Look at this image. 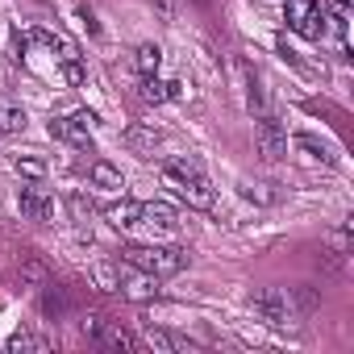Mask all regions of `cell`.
Instances as JSON below:
<instances>
[{
  "mask_svg": "<svg viewBox=\"0 0 354 354\" xmlns=\"http://www.w3.org/2000/svg\"><path fill=\"white\" fill-rule=\"evenodd\" d=\"M162 184L180 196V201H188L192 209H213V184L205 180V162L196 158V154H184V158H171L167 167H162Z\"/></svg>",
  "mask_w": 354,
  "mask_h": 354,
  "instance_id": "cell-1",
  "label": "cell"
},
{
  "mask_svg": "<svg viewBox=\"0 0 354 354\" xmlns=\"http://www.w3.org/2000/svg\"><path fill=\"white\" fill-rule=\"evenodd\" d=\"M121 263H129L133 271H150V275L167 279V275H180L188 267V250H180V246H125Z\"/></svg>",
  "mask_w": 354,
  "mask_h": 354,
  "instance_id": "cell-2",
  "label": "cell"
},
{
  "mask_svg": "<svg viewBox=\"0 0 354 354\" xmlns=\"http://www.w3.org/2000/svg\"><path fill=\"white\" fill-rule=\"evenodd\" d=\"M283 13H288V30L292 34H300L308 42H317L325 34V13H321L317 0H283Z\"/></svg>",
  "mask_w": 354,
  "mask_h": 354,
  "instance_id": "cell-3",
  "label": "cell"
},
{
  "mask_svg": "<svg viewBox=\"0 0 354 354\" xmlns=\"http://www.w3.org/2000/svg\"><path fill=\"white\" fill-rule=\"evenodd\" d=\"M254 150L263 154V162H279L288 154V133H283V125L271 113L254 117Z\"/></svg>",
  "mask_w": 354,
  "mask_h": 354,
  "instance_id": "cell-4",
  "label": "cell"
},
{
  "mask_svg": "<svg viewBox=\"0 0 354 354\" xmlns=\"http://www.w3.org/2000/svg\"><path fill=\"white\" fill-rule=\"evenodd\" d=\"M88 121H92V113H71V117H55V121H50V138H59V142H67V146H75V150H88V154H92Z\"/></svg>",
  "mask_w": 354,
  "mask_h": 354,
  "instance_id": "cell-5",
  "label": "cell"
},
{
  "mask_svg": "<svg viewBox=\"0 0 354 354\" xmlns=\"http://www.w3.org/2000/svg\"><path fill=\"white\" fill-rule=\"evenodd\" d=\"M254 317L267 321V325H288V292L283 288H263L254 300H250Z\"/></svg>",
  "mask_w": 354,
  "mask_h": 354,
  "instance_id": "cell-6",
  "label": "cell"
},
{
  "mask_svg": "<svg viewBox=\"0 0 354 354\" xmlns=\"http://www.w3.org/2000/svg\"><path fill=\"white\" fill-rule=\"evenodd\" d=\"M17 209H21V217H30L38 225H50V217H55V201L42 188H34V184L17 192Z\"/></svg>",
  "mask_w": 354,
  "mask_h": 354,
  "instance_id": "cell-7",
  "label": "cell"
},
{
  "mask_svg": "<svg viewBox=\"0 0 354 354\" xmlns=\"http://www.w3.org/2000/svg\"><path fill=\"white\" fill-rule=\"evenodd\" d=\"M138 225H150V230L175 234V230H180V213H175L167 201H150V205H142V213H138Z\"/></svg>",
  "mask_w": 354,
  "mask_h": 354,
  "instance_id": "cell-8",
  "label": "cell"
},
{
  "mask_svg": "<svg viewBox=\"0 0 354 354\" xmlns=\"http://www.w3.org/2000/svg\"><path fill=\"white\" fill-rule=\"evenodd\" d=\"M71 313V300H67V288H59V283H42V317L46 321H63Z\"/></svg>",
  "mask_w": 354,
  "mask_h": 354,
  "instance_id": "cell-9",
  "label": "cell"
},
{
  "mask_svg": "<svg viewBox=\"0 0 354 354\" xmlns=\"http://www.w3.org/2000/svg\"><path fill=\"white\" fill-rule=\"evenodd\" d=\"M121 296H129V300H154L158 296V275H150V271H142V275H133V279H121V288H117Z\"/></svg>",
  "mask_w": 354,
  "mask_h": 354,
  "instance_id": "cell-10",
  "label": "cell"
},
{
  "mask_svg": "<svg viewBox=\"0 0 354 354\" xmlns=\"http://www.w3.org/2000/svg\"><path fill=\"white\" fill-rule=\"evenodd\" d=\"M96 342H100V346H109V350H142V342H138V337H133L129 329L113 325V321H104V325H100Z\"/></svg>",
  "mask_w": 354,
  "mask_h": 354,
  "instance_id": "cell-11",
  "label": "cell"
},
{
  "mask_svg": "<svg viewBox=\"0 0 354 354\" xmlns=\"http://www.w3.org/2000/svg\"><path fill=\"white\" fill-rule=\"evenodd\" d=\"M59 63H63V75H67V84H71V88H80V84L88 80L84 59H80V50H75L71 42H59Z\"/></svg>",
  "mask_w": 354,
  "mask_h": 354,
  "instance_id": "cell-12",
  "label": "cell"
},
{
  "mask_svg": "<svg viewBox=\"0 0 354 354\" xmlns=\"http://www.w3.org/2000/svg\"><path fill=\"white\" fill-rule=\"evenodd\" d=\"M26 109L17 104V100H9V96H0V133H21L26 129Z\"/></svg>",
  "mask_w": 354,
  "mask_h": 354,
  "instance_id": "cell-13",
  "label": "cell"
},
{
  "mask_svg": "<svg viewBox=\"0 0 354 354\" xmlns=\"http://www.w3.org/2000/svg\"><path fill=\"white\" fill-rule=\"evenodd\" d=\"M88 175H92V184H96V188H109V192H121V188H125V175H121L113 162H104V158H96Z\"/></svg>",
  "mask_w": 354,
  "mask_h": 354,
  "instance_id": "cell-14",
  "label": "cell"
},
{
  "mask_svg": "<svg viewBox=\"0 0 354 354\" xmlns=\"http://www.w3.org/2000/svg\"><path fill=\"white\" fill-rule=\"evenodd\" d=\"M242 75H246V109H250V117L267 113V92H263L259 71H254V67H242Z\"/></svg>",
  "mask_w": 354,
  "mask_h": 354,
  "instance_id": "cell-15",
  "label": "cell"
},
{
  "mask_svg": "<svg viewBox=\"0 0 354 354\" xmlns=\"http://www.w3.org/2000/svg\"><path fill=\"white\" fill-rule=\"evenodd\" d=\"M138 213H142V205H138V201H117V205H109V209H104V217H109V225H113V230H129V225H138Z\"/></svg>",
  "mask_w": 354,
  "mask_h": 354,
  "instance_id": "cell-16",
  "label": "cell"
},
{
  "mask_svg": "<svg viewBox=\"0 0 354 354\" xmlns=\"http://www.w3.org/2000/svg\"><path fill=\"white\" fill-rule=\"evenodd\" d=\"M17 271H21V279H26V283H34V288H42V283L50 279V271H46V263H42V259H38L34 250H26V254H21V263H17Z\"/></svg>",
  "mask_w": 354,
  "mask_h": 354,
  "instance_id": "cell-17",
  "label": "cell"
},
{
  "mask_svg": "<svg viewBox=\"0 0 354 354\" xmlns=\"http://www.w3.org/2000/svg\"><path fill=\"white\" fill-rule=\"evenodd\" d=\"M296 146H300V150H308V154H317L321 162L337 167V150H333L329 142H321V138H313V133H296Z\"/></svg>",
  "mask_w": 354,
  "mask_h": 354,
  "instance_id": "cell-18",
  "label": "cell"
},
{
  "mask_svg": "<svg viewBox=\"0 0 354 354\" xmlns=\"http://www.w3.org/2000/svg\"><path fill=\"white\" fill-rule=\"evenodd\" d=\"M13 171L38 184V180H46V171H50V167H46V158H38V154H17V158H13Z\"/></svg>",
  "mask_w": 354,
  "mask_h": 354,
  "instance_id": "cell-19",
  "label": "cell"
},
{
  "mask_svg": "<svg viewBox=\"0 0 354 354\" xmlns=\"http://www.w3.org/2000/svg\"><path fill=\"white\" fill-rule=\"evenodd\" d=\"M158 63H162V50H158L154 42H142V46H138V55H133L138 75H154V71H158Z\"/></svg>",
  "mask_w": 354,
  "mask_h": 354,
  "instance_id": "cell-20",
  "label": "cell"
},
{
  "mask_svg": "<svg viewBox=\"0 0 354 354\" xmlns=\"http://www.w3.org/2000/svg\"><path fill=\"white\" fill-rule=\"evenodd\" d=\"M9 354H26V350H46V337H38L34 329H17L9 342H5Z\"/></svg>",
  "mask_w": 354,
  "mask_h": 354,
  "instance_id": "cell-21",
  "label": "cell"
},
{
  "mask_svg": "<svg viewBox=\"0 0 354 354\" xmlns=\"http://www.w3.org/2000/svg\"><path fill=\"white\" fill-rule=\"evenodd\" d=\"M92 283H96L100 292H117V288H121V271H117L113 263H96V267H92Z\"/></svg>",
  "mask_w": 354,
  "mask_h": 354,
  "instance_id": "cell-22",
  "label": "cell"
},
{
  "mask_svg": "<svg viewBox=\"0 0 354 354\" xmlns=\"http://www.w3.org/2000/svg\"><path fill=\"white\" fill-rule=\"evenodd\" d=\"M142 100H146V104H162V100H171V96H167V84H162L158 75H142Z\"/></svg>",
  "mask_w": 354,
  "mask_h": 354,
  "instance_id": "cell-23",
  "label": "cell"
},
{
  "mask_svg": "<svg viewBox=\"0 0 354 354\" xmlns=\"http://www.w3.org/2000/svg\"><path fill=\"white\" fill-rule=\"evenodd\" d=\"M125 142H129V146H138V150H146V146H154V142H158V129H129V133H125Z\"/></svg>",
  "mask_w": 354,
  "mask_h": 354,
  "instance_id": "cell-24",
  "label": "cell"
},
{
  "mask_svg": "<svg viewBox=\"0 0 354 354\" xmlns=\"http://www.w3.org/2000/svg\"><path fill=\"white\" fill-rule=\"evenodd\" d=\"M67 205H71L75 221H88V217H92V201H88L84 192H71V201H67Z\"/></svg>",
  "mask_w": 354,
  "mask_h": 354,
  "instance_id": "cell-25",
  "label": "cell"
},
{
  "mask_svg": "<svg viewBox=\"0 0 354 354\" xmlns=\"http://www.w3.org/2000/svg\"><path fill=\"white\" fill-rule=\"evenodd\" d=\"M292 296H296V304H300V313H313V308H317V304H321V296H317V292H313V288H296V292H292Z\"/></svg>",
  "mask_w": 354,
  "mask_h": 354,
  "instance_id": "cell-26",
  "label": "cell"
},
{
  "mask_svg": "<svg viewBox=\"0 0 354 354\" xmlns=\"http://www.w3.org/2000/svg\"><path fill=\"white\" fill-rule=\"evenodd\" d=\"M146 346H154V350H171V333H167V329H146Z\"/></svg>",
  "mask_w": 354,
  "mask_h": 354,
  "instance_id": "cell-27",
  "label": "cell"
}]
</instances>
